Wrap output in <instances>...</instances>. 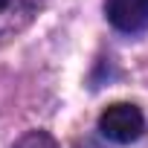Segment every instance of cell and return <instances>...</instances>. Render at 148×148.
Returning a JSON list of instances; mask_svg holds the SVG:
<instances>
[{"label": "cell", "mask_w": 148, "mask_h": 148, "mask_svg": "<svg viewBox=\"0 0 148 148\" xmlns=\"http://www.w3.org/2000/svg\"><path fill=\"white\" fill-rule=\"evenodd\" d=\"M15 148H58V142L44 131H29L26 136H21L15 142Z\"/></svg>", "instance_id": "obj_3"}, {"label": "cell", "mask_w": 148, "mask_h": 148, "mask_svg": "<svg viewBox=\"0 0 148 148\" xmlns=\"http://www.w3.org/2000/svg\"><path fill=\"white\" fill-rule=\"evenodd\" d=\"M9 6V0H0V9H6Z\"/></svg>", "instance_id": "obj_4"}, {"label": "cell", "mask_w": 148, "mask_h": 148, "mask_svg": "<svg viewBox=\"0 0 148 148\" xmlns=\"http://www.w3.org/2000/svg\"><path fill=\"white\" fill-rule=\"evenodd\" d=\"M108 21L128 35L148 29V0H105Z\"/></svg>", "instance_id": "obj_2"}, {"label": "cell", "mask_w": 148, "mask_h": 148, "mask_svg": "<svg viewBox=\"0 0 148 148\" xmlns=\"http://www.w3.org/2000/svg\"><path fill=\"white\" fill-rule=\"evenodd\" d=\"M145 128V116L136 105L131 102H113L102 110L99 116V131L102 136H108L110 142H119V145H128L134 139H139Z\"/></svg>", "instance_id": "obj_1"}]
</instances>
